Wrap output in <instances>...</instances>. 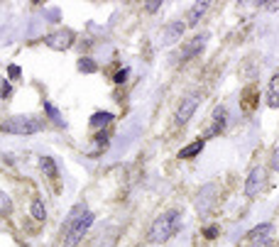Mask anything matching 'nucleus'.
I'll list each match as a JSON object with an SVG mask.
<instances>
[{"instance_id":"1","label":"nucleus","mask_w":279,"mask_h":247,"mask_svg":"<svg viewBox=\"0 0 279 247\" xmlns=\"http://www.w3.org/2000/svg\"><path fill=\"white\" fill-rule=\"evenodd\" d=\"M93 220L96 216L84 206V203H79V206L71 208L69 218L66 223L61 225V235H64V247H76L81 240H84V235L88 233V228L93 225Z\"/></svg>"},{"instance_id":"2","label":"nucleus","mask_w":279,"mask_h":247,"mask_svg":"<svg viewBox=\"0 0 279 247\" xmlns=\"http://www.w3.org/2000/svg\"><path fill=\"white\" fill-rule=\"evenodd\" d=\"M179 228H182V213H179V210H167V213H162V216L150 225L147 240H150L152 245H164V242H169L174 235L179 233Z\"/></svg>"},{"instance_id":"3","label":"nucleus","mask_w":279,"mask_h":247,"mask_svg":"<svg viewBox=\"0 0 279 247\" xmlns=\"http://www.w3.org/2000/svg\"><path fill=\"white\" fill-rule=\"evenodd\" d=\"M44 127L42 118H34V115H13L8 118L5 123H0V132L5 135H20V137H27V135H34Z\"/></svg>"},{"instance_id":"4","label":"nucleus","mask_w":279,"mask_h":247,"mask_svg":"<svg viewBox=\"0 0 279 247\" xmlns=\"http://www.w3.org/2000/svg\"><path fill=\"white\" fill-rule=\"evenodd\" d=\"M74 42H76V32L69 27H59L44 37V44L49 49H54V52H66V49L74 47Z\"/></svg>"},{"instance_id":"5","label":"nucleus","mask_w":279,"mask_h":247,"mask_svg":"<svg viewBox=\"0 0 279 247\" xmlns=\"http://www.w3.org/2000/svg\"><path fill=\"white\" fill-rule=\"evenodd\" d=\"M206 44H208V32H201V34H196V37L184 42L182 52L177 54V59H179V61H191V59H196V56L206 49Z\"/></svg>"},{"instance_id":"6","label":"nucleus","mask_w":279,"mask_h":247,"mask_svg":"<svg viewBox=\"0 0 279 247\" xmlns=\"http://www.w3.org/2000/svg\"><path fill=\"white\" fill-rule=\"evenodd\" d=\"M198 100H201L198 93H189V96L182 98L179 108H177V113H174V125H177V127H184V125L194 118L196 108H198Z\"/></svg>"},{"instance_id":"7","label":"nucleus","mask_w":279,"mask_h":247,"mask_svg":"<svg viewBox=\"0 0 279 247\" xmlns=\"http://www.w3.org/2000/svg\"><path fill=\"white\" fill-rule=\"evenodd\" d=\"M265 181H267L265 169L262 166H255L250 171V177L245 179V196L248 198H257L262 193V189H265Z\"/></svg>"},{"instance_id":"8","label":"nucleus","mask_w":279,"mask_h":247,"mask_svg":"<svg viewBox=\"0 0 279 247\" xmlns=\"http://www.w3.org/2000/svg\"><path fill=\"white\" fill-rule=\"evenodd\" d=\"M228 125V108L225 105H216L213 115H211V125L206 130V137H218Z\"/></svg>"},{"instance_id":"9","label":"nucleus","mask_w":279,"mask_h":247,"mask_svg":"<svg viewBox=\"0 0 279 247\" xmlns=\"http://www.w3.org/2000/svg\"><path fill=\"white\" fill-rule=\"evenodd\" d=\"M184 32H186V22H182V20H174V22H169L167 27H164V34H162V44H164V47H171V44H177V42L184 37Z\"/></svg>"},{"instance_id":"10","label":"nucleus","mask_w":279,"mask_h":247,"mask_svg":"<svg viewBox=\"0 0 279 247\" xmlns=\"http://www.w3.org/2000/svg\"><path fill=\"white\" fill-rule=\"evenodd\" d=\"M208 8H211L208 0H198V3H194V5L189 8V13H186V27H196Z\"/></svg>"},{"instance_id":"11","label":"nucleus","mask_w":279,"mask_h":247,"mask_svg":"<svg viewBox=\"0 0 279 247\" xmlns=\"http://www.w3.org/2000/svg\"><path fill=\"white\" fill-rule=\"evenodd\" d=\"M203 147H206V139H194L191 145H186V147L179 150V157L182 159H194V157H198L203 152Z\"/></svg>"},{"instance_id":"12","label":"nucleus","mask_w":279,"mask_h":247,"mask_svg":"<svg viewBox=\"0 0 279 247\" xmlns=\"http://www.w3.org/2000/svg\"><path fill=\"white\" fill-rule=\"evenodd\" d=\"M257 96H260V91H257V86H248L245 91H242V98H240V105L245 110H255L257 105Z\"/></svg>"},{"instance_id":"13","label":"nucleus","mask_w":279,"mask_h":247,"mask_svg":"<svg viewBox=\"0 0 279 247\" xmlns=\"http://www.w3.org/2000/svg\"><path fill=\"white\" fill-rule=\"evenodd\" d=\"M267 105H269V108H279V71H274L272 79H269V98H267Z\"/></svg>"},{"instance_id":"14","label":"nucleus","mask_w":279,"mask_h":247,"mask_svg":"<svg viewBox=\"0 0 279 247\" xmlns=\"http://www.w3.org/2000/svg\"><path fill=\"white\" fill-rule=\"evenodd\" d=\"M272 230H274V225H272V223L255 225L250 233H248V242H252V240H265V237H269V235H272Z\"/></svg>"},{"instance_id":"15","label":"nucleus","mask_w":279,"mask_h":247,"mask_svg":"<svg viewBox=\"0 0 279 247\" xmlns=\"http://www.w3.org/2000/svg\"><path fill=\"white\" fill-rule=\"evenodd\" d=\"M40 166H42L44 177H49V179H56V177H59V166H56L54 157H42V159H40Z\"/></svg>"},{"instance_id":"16","label":"nucleus","mask_w":279,"mask_h":247,"mask_svg":"<svg viewBox=\"0 0 279 247\" xmlns=\"http://www.w3.org/2000/svg\"><path fill=\"white\" fill-rule=\"evenodd\" d=\"M111 123H113V113H108V110H98V113L91 115V127H106Z\"/></svg>"},{"instance_id":"17","label":"nucleus","mask_w":279,"mask_h":247,"mask_svg":"<svg viewBox=\"0 0 279 247\" xmlns=\"http://www.w3.org/2000/svg\"><path fill=\"white\" fill-rule=\"evenodd\" d=\"M29 216L37 220V223L47 220V208H44V201H42V198H34V201H32V206H29Z\"/></svg>"},{"instance_id":"18","label":"nucleus","mask_w":279,"mask_h":247,"mask_svg":"<svg viewBox=\"0 0 279 247\" xmlns=\"http://www.w3.org/2000/svg\"><path fill=\"white\" fill-rule=\"evenodd\" d=\"M76 69L81 71V74H96L98 64L91 59V56H81V59H79V64H76Z\"/></svg>"},{"instance_id":"19","label":"nucleus","mask_w":279,"mask_h":247,"mask_svg":"<svg viewBox=\"0 0 279 247\" xmlns=\"http://www.w3.org/2000/svg\"><path fill=\"white\" fill-rule=\"evenodd\" d=\"M44 110H47V115H49V118H52L56 125H66V123H64V118H61V113H59V110H56L52 103H44Z\"/></svg>"},{"instance_id":"20","label":"nucleus","mask_w":279,"mask_h":247,"mask_svg":"<svg viewBox=\"0 0 279 247\" xmlns=\"http://www.w3.org/2000/svg\"><path fill=\"white\" fill-rule=\"evenodd\" d=\"M10 210H13V201H10V196L0 191V216H5V213H10Z\"/></svg>"},{"instance_id":"21","label":"nucleus","mask_w":279,"mask_h":247,"mask_svg":"<svg viewBox=\"0 0 279 247\" xmlns=\"http://www.w3.org/2000/svg\"><path fill=\"white\" fill-rule=\"evenodd\" d=\"M10 93H13V86L5 81V79H0V98H8Z\"/></svg>"},{"instance_id":"22","label":"nucleus","mask_w":279,"mask_h":247,"mask_svg":"<svg viewBox=\"0 0 279 247\" xmlns=\"http://www.w3.org/2000/svg\"><path fill=\"white\" fill-rule=\"evenodd\" d=\"M127 74H130V69H120L115 76H113V81L118 83V86H120V83H125L127 81Z\"/></svg>"},{"instance_id":"23","label":"nucleus","mask_w":279,"mask_h":247,"mask_svg":"<svg viewBox=\"0 0 279 247\" xmlns=\"http://www.w3.org/2000/svg\"><path fill=\"white\" fill-rule=\"evenodd\" d=\"M216 235H218V225H208V228L203 230V237H206V240H213Z\"/></svg>"},{"instance_id":"24","label":"nucleus","mask_w":279,"mask_h":247,"mask_svg":"<svg viewBox=\"0 0 279 247\" xmlns=\"http://www.w3.org/2000/svg\"><path fill=\"white\" fill-rule=\"evenodd\" d=\"M269 164H272V169H274V171H279V147L272 152V162H269Z\"/></svg>"},{"instance_id":"25","label":"nucleus","mask_w":279,"mask_h":247,"mask_svg":"<svg viewBox=\"0 0 279 247\" xmlns=\"http://www.w3.org/2000/svg\"><path fill=\"white\" fill-rule=\"evenodd\" d=\"M20 74H22V71H20V66H8V76H10V79H20Z\"/></svg>"},{"instance_id":"26","label":"nucleus","mask_w":279,"mask_h":247,"mask_svg":"<svg viewBox=\"0 0 279 247\" xmlns=\"http://www.w3.org/2000/svg\"><path fill=\"white\" fill-rule=\"evenodd\" d=\"M248 247H269V237H265V240H252Z\"/></svg>"},{"instance_id":"27","label":"nucleus","mask_w":279,"mask_h":247,"mask_svg":"<svg viewBox=\"0 0 279 247\" xmlns=\"http://www.w3.org/2000/svg\"><path fill=\"white\" fill-rule=\"evenodd\" d=\"M159 8H162V0H157V3H147V10H150V13L159 10Z\"/></svg>"},{"instance_id":"28","label":"nucleus","mask_w":279,"mask_h":247,"mask_svg":"<svg viewBox=\"0 0 279 247\" xmlns=\"http://www.w3.org/2000/svg\"><path fill=\"white\" fill-rule=\"evenodd\" d=\"M267 8H269V10H279V3H269Z\"/></svg>"}]
</instances>
